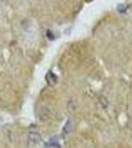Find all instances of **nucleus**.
Wrapping results in <instances>:
<instances>
[{
    "instance_id": "nucleus-1",
    "label": "nucleus",
    "mask_w": 132,
    "mask_h": 148,
    "mask_svg": "<svg viewBox=\"0 0 132 148\" xmlns=\"http://www.w3.org/2000/svg\"><path fill=\"white\" fill-rule=\"evenodd\" d=\"M42 137H40V134L37 131H33V132H30L28 135V138H27V141H28V144L30 146H35V145L39 144Z\"/></svg>"
},
{
    "instance_id": "nucleus-2",
    "label": "nucleus",
    "mask_w": 132,
    "mask_h": 148,
    "mask_svg": "<svg viewBox=\"0 0 132 148\" xmlns=\"http://www.w3.org/2000/svg\"><path fill=\"white\" fill-rule=\"evenodd\" d=\"M45 80H47V83L49 86H54L58 81V78L52 71H49L45 75Z\"/></svg>"
},
{
    "instance_id": "nucleus-3",
    "label": "nucleus",
    "mask_w": 132,
    "mask_h": 148,
    "mask_svg": "<svg viewBox=\"0 0 132 148\" xmlns=\"http://www.w3.org/2000/svg\"><path fill=\"white\" fill-rule=\"evenodd\" d=\"M72 125H71V121H67V123H65V126H64V128H63V130H62V133L63 134H67V133L70 131V130H71V126Z\"/></svg>"
},
{
    "instance_id": "nucleus-4",
    "label": "nucleus",
    "mask_w": 132,
    "mask_h": 148,
    "mask_svg": "<svg viewBox=\"0 0 132 148\" xmlns=\"http://www.w3.org/2000/svg\"><path fill=\"white\" fill-rule=\"evenodd\" d=\"M55 137L51 138V139L49 140V142L47 143V145L50 147H59V144H58V141L57 140H54Z\"/></svg>"
}]
</instances>
